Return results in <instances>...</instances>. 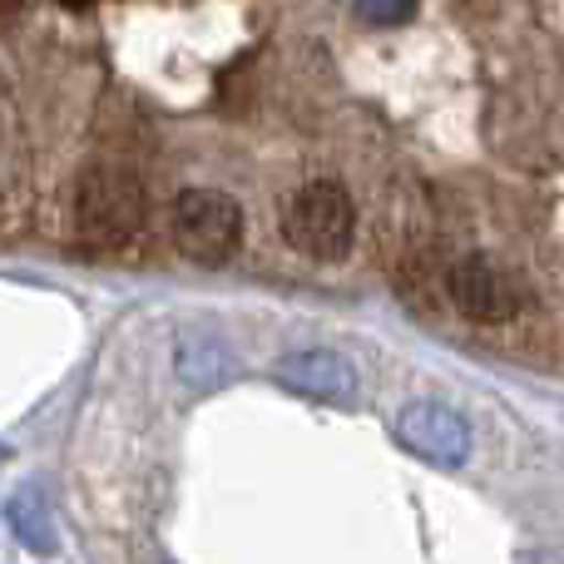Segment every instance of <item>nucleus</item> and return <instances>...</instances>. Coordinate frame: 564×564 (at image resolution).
I'll return each mask as SVG.
<instances>
[{
    "label": "nucleus",
    "instance_id": "nucleus-4",
    "mask_svg": "<svg viewBox=\"0 0 564 564\" xmlns=\"http://www.w3.org/2000/svg\"><path fill=\"white\" fill-rule=\"evenodd\" d=\"M446 292H451V307H456L460 317L486 322V327H496V322H516L520 312L530 307L525 278H520L516 268H506L500 258H490V253L460 258L446 278Z\"/></svg>",
    "mask_w": 564,
    "mask_h": 564
},
{
    "label": "nucleus",
    "instance_id": "nucleus-9",
    "mask_svg": "<svg viewBox=\"0 0 564 564\" xmlns=\"http://www.w3.org/2000/svg\"><path fill=\"white\" fill-rule=\"evenodd\" d=\"M351 6H357L361 20H371V25H397V20H406L411 10H416V0H351Z\"/></svg>",
    "mask_w": 564,
    "mask_h": 564
},
{
    "label": "nucleus",
    "instance_id": "nucleus-6",
    "mask_svg": "<svg viewBox=\"0 0 564 564\" xmlns=\"http://www.w3.org/2000/svg\"><path fill=\"white\" fill-rule=\"evenodd\" d=\"M273 377L297 397H317V401H351L357 397V371H351L347 357L327 347H307V351H292L273 367Z\"/></svg>",
    "mask_w": 564,
    "mask_h": 564
},
{
    "label": "nucleus",
    "instance_id": "nucleus-5",
    "mask_svg": "<svg viewBox=\"0 0 564 564\" xmlns=\"http://www.w3.org/2000/svg\"><path fill=\"white\" fill-rule=\"evenodd\" d=\"M397 441L411 456L431 460V466H466L470 456V426L441 401H411L397 416Z\"/></svg>",
    "mask_w": 564,
    "mask_h": 564
},
{
    "label": "nucleus",
    "instance_id": "nucleus-7",
    "mask_svg": "<svg viewBox=\"0 0 564 564\" xmlns=\"http://www.w3.org/2000/svg\"><path fill=\"white\" fill-rule=\"evenodd\" d=\"M6 520H10L20 545H30L35 555H50V550H55V525H50V506L40 490H30V486L15 490L6 506Z\"/></svg>",
    "mask_w": 564,
    "mask_h": 564
},
{
    "label": "nucleus",
    "instance_id": "nucleus-8",
    "mask_svg": "<svg viewBox=\"0 0 564 564\" xmlns=\"http://www.w3.org/2000/svg\"><path fill=\"white\" fill-rule=\"evenodd\" d=\"M224 367H228V357L218 347H184V377L194 381L198 391H208L218 377H224Z\"/></svg>",
    "mask_w": 564,
    "mask_h": 564
},
{
    "label": "nucleus",
    "instance_id": "nucleus-10",
    "mask_svg": "<svg viewBox=\"0 0 564 564\" xmlns=\"http://www.w3.org/2000/svg\"><path fill=\"white\" fill-rule=\"evenodd\" d=\"M59 6H69V10H89L95 0H59Z\"/></svg>",
    "mask_w": 564,
    "mask_h": 564
},
{
    "label": "nucleus",
    "instance_id": "nucleus-1",
    "mask_svg": "<svg viewBox=\"0 0 564 564\" xmlns=\"http://www.w3.org/2000/svg\"><path fill=\"white\" fill-rule=\"evenodd\" d=\"M149 198L144 178L129 164H89L75 184V228L85 243L95 248H119L144 228Z\"/></svg>",
    "mask_w": 564,
    "mask_h": 564
},
{
    "label": "nucleus",
    "instance_id": "nucleus-3",
    "mask_svg": "<svg viewBox=\"0 0 564 564\" xmlns=\"http://www.w3.org/2000/svg\"><path fill=\"white\" fill-rule=\"evenodd\" d=\"M174 243L188 263L198 268H224L243 243V204L224 188H184L174 198Z\"/></svg>",
    "mask_w": 564,
    "mask_h": 564
},
{
    "label": "nucleus",
    "instance_id": "nucleus-2",
    "mask_svg": "<svg viewBox=\"0 0 564 564\" xmlns=\"http://www.w3.org/2000/svg\"><path fill=\"white\" fill-rule=\"evenodd\" d=\"M282 234L317 263H341L357 243V204L337 178H312L282 208Z\"/></svg>",
    "mask_w": 564,
    "mask_h": 564
}]
</instances>
